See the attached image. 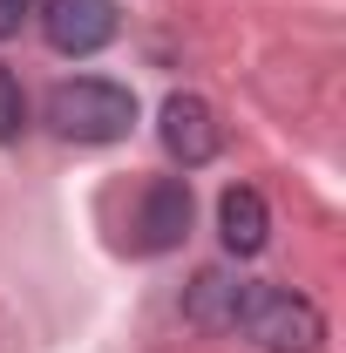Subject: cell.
Returning a JSON list of instances; mask_svg holds the SVG:
<instances>
[{
    "mask_svg": "<svg viewBox=\"0 0 346 353\" xmlns=\"http://www.w3.org/2000/svg\"><path fill=\"white\" fill-rule=\"evenodd\" d=\"M48 123L68 143H123L136 130V95L109 75H75V82H54Z\"/></svg>",
    "mask_w": 346,
    "mask_h": 353,
    "instance_id": "cell-1",
    "label": "cell"
},
{
    "mask_svg": "<svg viewBox=\"0 0 346 353\" xmlns=\"http://www.w3.org/2000/svg\"><path fill=\"white\" fill-rule=\"evenodd\" d=\"M238 333H252L265 353H319L326 347V312L292 285H252Z\"/></svg>",
    "mask_w": 346,
    "mask_h": 353,
    "instance_id": "cell-2",
    "label": "cell"
},
{
    "mask_svg": "<svg viewBox=\"0 0 346 353\" xmlns=\"http://www.w3.org/2000/svg\"><path fill=\"white\" fill-rule=\"evenodd\" d=\"M41 34L54 54L88 61L123 34V14H116V0H41Z\"/></svg>",
    "mask_w": 346,
    "mask_h": 353,
    "instance_id": "cell-3",
    "label": "cell"
},
{
    "mask_svg": "<svg viewBox=\"0 0 346 353\" xmlns=\"http://www.w3.org/2000/svg\"><path fill=\"white\" fill-rule=\"evenodd\" d=\"M245 299H252V279H238L231 265H204V272L183 285V319L204 326V333H238Z\"/></svg>",
    "mask_w": 346,
    "mask_h": 353,
    "instance_id": "cell-4",
    "label": "cell"
},
{
    "mask_svg": "<svg viewBox=\"0 0 346 353\" xmlns=\"http://www.w3.org/2000/svg\"><path fill=\"white\" fill-rule=\"evenodd\" d=\"M163 150H170L183 170H197V163H211L217 150H224V130H217V109L204 95H170L163 102Z\"/></svg>",
    "mask_w": 346,
    "mask_h": 353,
    "instance_id": "cell-5",
    "label": "cell"
},
{
    "mask_svg": "<svg viewBox=\"0 0 346 353\" xmlns=\"http://www.w3.org/2000/svg\"><path fill=\"white\" fill-rule=\"evenodd\" d=\"M190 231V183L183 176H156L136 197V245L143 252H176Z\"/></svg>",
    "mask_w": 346,
    "mask_h": 353,
    "instance_id": "cell-6",
    "label": "cell"
},
{
    "mask_svg": "<svg viewBox=\"0 0 346 353\" xmlns=\"http://www.w3.org/2000/svg\"><path fill=\"white\" fill-rule=\"evenodd\" d=\"M217 238H224L231 259H258V252H265L272 211H265V197L252 190V183H231V190L217 197Z\"/></svg>",
    "mask_w": 346,
    "mask_h": 353,
    "instance_id": "cell-7",
    "label": "cell"
},
{
    "mask_svg": "<svg viewBox=\"0 0 346 353\" xmlns=\"http://www.w3.org/2000/svg\"><path fill=\"white\" fill-rule=\"evenodd\" d=\"M21 130H28V95H21V82L0 68V143H21Z\"/></svg>",
    "mask_w": 346,
    "mask_h": 353,
    "instance_id": "cell-8",
    "label": "cell"
},
{
    "mask_svg": "<svg viewBox=\"0 0 346 353\" xmlns=\"http://www.w3.org/2000/svg\"><path fill=\"white\" fill-rule=\"evenodd\" d=\"M34 7H41V0H0V41H14V34H21V21H28Z\"/></svg>",
    "mask_w": 346,
    "mask_h": 353,
    "instance_id": "cell-9",
    "label": "cell"
}]
</instances>
